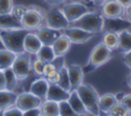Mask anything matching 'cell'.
<instances>
[{"mask_svg":"<svg viewBox=\"0 0 131 116\" xmlns=\"http://www.w3.org/2000/svg\"><path fill=\"white\" fill-rule=\"evenodd\" d=\"M120 102L127 108V110L131 114V93H124Z\"/></svg>","mask_w":131,"mask_h":116,"instance_id":"36","label":"cell"},{"mask_svg":"<svg viewBox=\"0 0 131 116\" xmlns=\"http://www.w3.org/2000/svg\"><path fill=\"white\" fill-rule=\"evenodd\" d=\"M126 82H127V85H128V87H129V88H131V73L128 75Z\"/></svg>","mask_w":131,"mask_h":116,"instance_id":"44","label":"cell"},{"mask_svg":"<svg viewBox=\"0 0 131 116\" xmlns=\"http://www.w3.org/2000/svg\"><path fill=\"white\" fill-rule=\"evenodd\" d=\"M17 94L14 91L0 90V110L4 111L12 106H15Z\"/></svg>","mask_w":131,"mask_h":116,"instance_id":"20","label":"cell"},{"mask_svg":"<svg viewBox=\"0 0 131 116\" xmlns=\"http://www.w3.org/2000/svg\"><path fill=\"white\" fill-rule=\"evenodd\" d=\"M37 59L41 60L43 63L47 64V63H51L56 59V55L53 51V48L51 45H43L40 47V49L38 50V52L36 53Z\"/></svg>","mask_w":131,"mask_h":116,"instance_id":"22","label":"cell"},{"mask_svg":"<svg viewBox=\"0 0 131 116\" xmlns=\"http://www.w3.org/2000/svg\"><path fill=\"white\" fill-rule=\"evenodd\" d=\"M124 8H127V7H129L130 5H131V0H117Z\"/></svg>","mask_w":131,"mask_h":116,"instance_id":"42","label":"cell"},{"mask_svg":"<svg viewBox=\"0 0 131 116\" xmlns=\"http://www.w3.org/2000/svg\"><path fill=\"white\" fill-rule=\"evenodd\" d=\"M42 46V43L36 33H33L32 31H29L24 39V49L25 52L29 54H36L40 47Z\"/></svg>","mask_w":131,"mask_h":116,"instance_id":"16","label":"cell"},{"mask_svg":"<svg viewBox=\"0 0 131 116\" xmlns=\"http://www.w3.org/2000/svg\"><path fill=\"white\" fill-rule=\"evenodd\" d=\"M107 114H111L113 116H129L130 113L127 110V108L121 103V102H117L107 112Z\"/></svg>","mask_w":131,"mask_h":116,"instance_id":"31","label":"cell"},{"mask_svg":"<svg viewBox=\"0 0 131 116\" xmlns=\"http://www.w3.org/2000/svg\"><path fill=\"white\" fill-rule=\"evenodd\" d=\"M28 32L29 31L24 28L0 29V40L5 49L19 54L25 52L24 39Z\"/></svg>","mask_w":131,"mask_h":116,"instance_id":"1","label":"cell"},{"mask_svg":"<svg viewBox=\"0 0 131 116\" xmlns=\"http://www.w3.org/2000/svg\"><path fill=\"white\" fill-rule=\"evenodd\" d=\"M0 116H4V112L2 110H0Z\"/></svg>","mask_w":131,"mask_h":116,"instance_id":"48","label":"cell"},{"mask_svg":"<svg viewBox=\"0 0 131 116\" xmlns=\"http://www.w3.org/2000/svg\"><path fill=\"white\" fill-rule=\"evenodd\" d=\"M26 10H27V7L24 6V5H14L10 13H11L16 20H18V21L20 22V20H21V17L24 16Z\"/></svg>","mask_w":131,"mask_h":116,"instance_id":"34","label":"cell"},{"mask_svg":"<svg viewBox=\"0 0 131 116\" xmlns=\"http://www.w3.org/2000/svg\"><path fill=\"white\" fill-rule=\"evenodd\" d=\"M41 104H42V99L36 96L35 94L29 91V92H21L17 94L15 106L24 112L29 109L40 107Z\"/></svg>","mask_w":131,"mask_h":116,"instance_id":"11","label":"cell"},{"mask_svg":"<svg viewBox=\"0 0 131 116\" xmlns=\"http://www.w3.org/2000/svg\"><path fill=\"white\" fill-rule=\"evenodd\" d=\"M76 90L81 101L83 102L87 112L95 116H100V110H99V105H98L99 95L96 89L89 84L82 83Z\"/></svg>","mask_w":131,"mask_h":116,"instance_id":"2","label":"cell"},{"mask_svg":"<svg viewBox=\"0 0 131 116\" xmlns=\"http://www.w3.org/2000/svg\"><path fill=\"white\" fill-rule=\"evenodd\" d=\"M118 49L123 53H126L131 50V31L130 30H125L119 33Z\"/></svg>","mask_w":131,"mask_h":116,"instance_id":"24","label":"cell"},{"mask_svg":"<svg viewBox=\"0 0 131 116\" xmlns=\"http://www.w3.org/2000/svg\"><path fill=\"white\" fill-rule=\"evenodd\" d=\"M41 116H59L58 114V103L54 101L46 100L40 105Z\"/></svg>","mask_w":131,"mask_h":116,"instance_id":"23","label":"cell"},{"mask_svg":"<svg viewBox=\"0 0 131 116\" xmlns=\"http://www.w3.org/2000/svg\"><path fill=\"white\" fill-rule=\"evenodd\" d=\"M3 73H4V78H5V89L9 91H13L16 87L18 79L16 78L11 67L3 70Z\"/></svg>","mask_w":131,"mask_h":116,"instance_id":"28","label":"cell"},{"mask_svg":"<svg viewBox=\"0 0 131 116\" xmlns=\"http://www.w3.org/2000/svg\"><path fill=\"white\" fill-rule=\"evenodd\" d=\"M103 20L104 17L101 13L95 11H88L77 21L72 23V26L81 28L92 34H96L103 31Z\"/></svg>","mask_w":131,"mask_h":116,"instance_id":"3","label":"cell"},{"mask_svg":"<svg viewBox=\"0 0 131 116\" xmlns=\"http://www.w3.org/2000/svg\"><path fill=\"white\" fill-rule=\"evenodd\" d=\"M57 84L60 87H62L64 90L71 91V83H70V78L68 74V69L66 68V66L59 69V78H58Z\"/></svg>","mask_w":131,"mask_h":116,"instance_id":"29","label":"cell"},{"mask_svg":"<svg viewBox=\"0 0 131 116\" xmlns=\"http://www.w3.org/2000/svg\"><path fill=\"white\" fill-rule=\"evenodd\" d=\"M106 0H91V3L94 5V6H101Z\"/></svg>","mask_w":131,"mask_h":116,"instance_id":"43","label":"cell"},{"mask_svg":"<svg viewBox=\"0 0 131 116\" xmlns=\"http://www.w3.org/2000/svg\"><path fill=\"white\" fill-rule=\"evenodd\" d=\"M71 1H73V2H81L82 0H71Z\"/></svg>","mask_w":131,"mask_h":116,"instance_id":"49","label":"cell"},{"mask_svg":"<svg viewBox=\"0 0 131 116\" xmlns=\"http://www.w3.org/2000/svg\"><path fill=\"white\" fill-rule=\"evenodd\" d=\"M46 3H48L49 5H52V6H57L61 3H63L66 0H44Z\"/></svg>","mask_w":131,"mask_h":116,"instance_id":"40","label":"cell"},{"mask_svg":"<svg viewBox=\"0 0 131 116\" xmlns=\"http://www.w3.org/2000/svg\"><path fill=\"white\" fill-rule=\"evenodd\" d=\"M123 63L125 64V66H127L130 70H131V50L124 53L123 56Z\"/></svg>","mask_w":131,"mask_h":116,"instance_id":"38","label":"cell"},{"mask_svg":"<svg viewBox=\"0 0 131 116\" xmlns=\"http://www.w3.org/2000/svg\"><path fill=\"white\" fill-rule=\"evenodd\" d=\"M101 43H103L112 51L115 50V49H118L119 34L118 33H114V32H104L103 35H102Z\"/></svg>","mask_w":131,"mask_h":116,"instance_id":"27","label":"cell"},{"mask_svg":"<svg viewBox=\"0 0 131 116\" xmlns=\"http://www.w3.org/2000/svg\"><path fill=\"white\" fill-rule=\"evenodd\" d=\"M45 18V12L38 6H29L20 20L21 27L28 31H36L40 27Z\"/></svg>","mask_w":131,"mask_h":116,"instance_id":"5","label":"cell"},{"mask_svg":"<svg viewBox=\"0 0 131 116\" xmlns=\"http://www.w3.org/2000/svg\"><path fill=\"white\" fill-rule=\"evenodd\" d=\"M5 89V78H4V73L3 70H0V90Z\"/></svg>","mask_w":131,"mask_h":116,"instance_id":"39","label":"cell"},{"mask_svg":"<svg viewBox=\"0 0 131 116\" xmlns=\"http://www.w3.org/2000/svg\"><path fill=\"white\" fill-rule=\"evenodd\" d=\"M23 28L18 20H16L11 13L0 14V29H15Z\"/></svg>","mask_w":131,"mask_h":116,"instance_id":"25","label":"cell"},{"mask_svg":"<svg viewBox=\"0 0 131 116\" xmlns=\"http://www.w3.org/2000/svg\"><path fill=\"white\" fill-rule=\"evenodd\" d=\"M82 1L85 3H91V0H82Z\"/></svg>","mask_w":131,"mask_h":116,"instance_id":"46","label":"cell"},{"mask_svg":"<svg viewBox=\"0 0 131 116\" xmlns=\"http://www.w3.org/2000/svg\"><path fill=\"white\" fill-rule=\"evenodd\" d=\"M44 22H45V26L59 31H62L63 29L70 26V23L66 17L62 9L57 7H53L49 9L47 12H45Z\"/></svg>","mask_w":131,"mask_h":116,"instance_id":"6","label":"cell"},{"mask_svg":"<svg viewBox=\"0 0 131 116\" xmlns=\"http://www.w3.org/2000/svg\"><path fill=\"white\" fill-rule=\"evenodd\" d=\"M61 34V31L49 28L47 26L40 27L39 29L36 30V35L38 36L43 45H52Z\"/></svg>","mask_w":131,"mask_h":116,"instance_id":"13","label":"cell"},{"mask_svg":"<svg viewBox=\"0 0 131 116\" xmlns=\"http://www.w3.org/2000/svg\"><path fill=\"white\" fill-rule=\"evenodd\" d=\"M118 102L117 98H116V94H113V93H104L102 94L101 96H99V102H98V105H99V110H100V113H104L106 114L110 109Z\"/></svg>","mask_w":131,"mask_h":116,"instance_id":"21","label":"cell"},{"mask_svg":"<svg viewBox=\"0 0 131 116\" xmlns=\"http://www.w3.org/2000/svg\"><path fill=\"white\" fill-rule=\"evenodd\" d=\"M49 87V82L45 77H40L34 80L30 87V92L35 94L40 99H45L47 94V90Z\"/></svg>","mask_w":131,"mask_h":116,"instance_id":"18","label":"cell"},{"mask_svg":"<svg viewBox=\"0 0 131 116\" xmlns=\"http://www.w3.org/2000/svg\"><path fill=\"white\" fill-rule=\"evenodd\" d=\"M51 46L53 48V51H54L56 57H58V56H63L69 52V50L71 49V46H72V42L66 35L61 34L54 41V43Z\"/></svg>","mask_w":131,"mask_h":116,"instance_id":"17","label":"cell"},{"mask_svg":"<svg viewBox=\"0 0 131 116\" xmlns=\"http://www.w3.org/2000/svg\"><path fill=\"white\" fill-rule=\"evenodd\" d=\"M23 116H41V110L40 107L29 109L23 112Z\"/></svg>","mask_w":131,"mask_h":116,"instance_id":"37","label":"cell"},{"mask_svg":"<svg viewBox=\"0 0 131 116\" xmlns=\"http://www.w3.org/2000/svg\"><path fill=\"white\" fill-rule=\"evenodd\" d=\"M111 59H112V50L100 42L92 48L88 57V62L83 70H85V72L93 71L106 64Z\"/></svg>","mask_w":131,"mask_h":116,"instance_id":"4","label":"cell"},{"mask_svg":"<svg viewBox=\"0 0 131 116\" xmlns=\"http://www.w3.org/2000/svg\"><path fill=\"white\" fill-rule=\"evenodd\" d=\"M3 48H4V46H3V44H2V42L0 40V49H3Z\"/></svg>","mask_w":131,"mask_h":116,"instance_id":"47","label":"cell"},{"mask_svg":"<svg viewBox=\"0 0 131 116\" xmlns=\"http://www.w3.org/2000/svg\"><path fill=\"white\" fill-rule=\"evenodd\" d=\"M68 74L70 78V83H71V90L77 89L84 80V70L81 66L72 64L68 68Z\"/></svg>","mask_w":131,"mask_h":116,"instance_id":"14","label":"cell"},{"mask_svg":"<svg viewBox=\"0 0 131 116\" xmlns=\"http://www.w3.org/2000/svg\"><path fill=\"white\" fill-rule=\"evenodd\" d=\"M58 114L59 116H80L73 110L68 101L58 102Z\"/></svg>","mask_w":131,"mask_h":116,"instance_id":"30","label":"cell"},{"mask_svg":"<svg viewBox=\"0 0 131 116\" xmlns=\"http://www.w3.org/2000/svg\"><path fill=\"white\" fill-rule=\"evenodd\" d=\"M129 116H131V114H130V115H129Z\"/></svg>","mask_w":131,"mask_h":116,"instance_id":"51","label":"cell"},{"mask_svg":"<svg viewBox=\"0 0 131 116\" xmlns=\"http://www.w3.org/2000/svg\"><path fill=\"white\" fill-rule=\"evenodd\" d=\"M124 16H125V17L130 22V24H131V5H130L129 7H127V8H125Z\"/></svg>","mask_w":131,"mask_h":116,"instance_id":"41","label":"cell"},{"mask_svg":"<svg viewBox=\"0 0 131 116\" xmlns=\"http://www.w3.org/2000/svg\"><path fill=\"white\" fill-rule=\"evenodd\" d=\"M4 112V116H23V111L19 110L16 106L15 107H10L6 110L3 111Z\"/></svg>","mask_w":131,"mask_h":116,"instance_id":"35","label":"cell"},{"mask_svg":"<svg viewBox=\"0 0 131 116\" xmlns=\"http://www.w3.org/2000/svg\"><path fill=\"white\" fill-rule=\"evenodd\" d=\"M67 101H68V103L70 104V106L73 108V110H74L78 115L82 116V115L88 113L76 89L70 91V96H69V99H68Z\"/></svg>","mask_w":131,"mask_h":116,"instance_id":"19","label":"cell"},{"mask_svg":"<svg viewBox=\"0 0 131 116\" xmlns=\"http://www.w3.org/2000/svg\"><path fill=\"white\" fill-rule=\"evenodd\" d=\"M131 24L130 22L125 17H104L103 20V31L104 32H114V33H120L125 30H130Z\"/></svg>","mask_w":131,"mask_h":116,"instance_id":"10","label":"cell"},{"mask_svg":"<svg viewBox=\"0 0 131 116\" xmlns=\"http://www.w3.org/2000/svg\"><path fill=\"white\" fill-rule=\"evenodd\" d=\"M11 69L18 80L26 79L30 75V72L32 70V61L30 55L26 52L16 54L11 66Z\"/></svg>","mask_w":131,"mask_h":116,"instance_id":"7","label":"cell"},{"mask_svg":"<svg viewBox=\"0 0 131 116\" xmlns=\"http://www.w3.org/2000/svg\"><path fill=\"white\" fill-rule=\"evenodd\" d=\"M100 13L103 17H121L124 16L125 8L117 0H106L101 6Z\"/></svg>","mask_w":131,"mask_h":116,"instance_id":"12","label":"cell"},{"mask_svg":"<svg viewBox=\"0 0 131 116\" xmlns=\"http://www.w3.org/2000/svg\"><path fill=\"white\" fill-rule=\"evenodd\" d=\"M104 116H113V115H111V114H107V113H106V114H105Z\"/></svg>","mask_w":131,"mask_h":116,"instance_id":"50","label":"cell"},{"mask_svg":"<svg viewBox=\"0 0 131 116\" xmlns=\"http://www.w3.org/2000/svg\"><path fill=\"white\" fill-rule=\"evenodd\" d=\"M13 6V0H0V14L10 13Z\"/></svg>","mask_w":131,"mask_h":116,"instance_id":"32","label":"cell"},{"mask_svg":"<svg viewBox=\"0 0 131 116\" xmlns=\"http://www.w3.org/2000/svg\"><path fill=\"white\" fill-rule=\"evenodd\" d=\"M44 66H45V63H43L41 60L39 59H36L33 64H32V70L33 72L38 75V76H43V71H44Z\"/></svg>","mask_w":131,"mask_h":116,"instance_id":"33","label":"cell"},{"mask_svg":"<svg viewBox=\"0 0 131 116\" xmlns=\"http://www.w3.org/2000/svg\"><path fill=\"white\" fill-rule=\"evenodd\" d=\"M61 9L70 24L74 23L79 17H81L83 14L90 11L89 7L86 4L82 3V1L81 2H73L72 1L70 3L64 4Z\"/></svg>","mask_w":131,"mask_h":116,"instance_id":"8","label":"cell"},{"mask_svg":"<svg viewBox=\"0 0 131 116\" xmlns=\"http://www.w3.org/2000/svg\"><path fill=\"white\" fill-rule=\"evenodd\" d=\"M61 33L63 35H66L70 41L72 43H75V44H83V43H86L88 42L90 39H92V37L94 36V34L90 33V32H87L81 28H78V27H68L66 29H63L61 31Z\"/></svg>","mask_w":131,"mask_h":116,"instance_id":"9","label":"cell"},{"mask_svg":"<svg viewBox=\"0 0 131 116\" xmlns=\"http://www.w3.org/2000/svg\"><path fill=\"white\" fill-rule=\"evenodd\" d=\"M69 96H70V91L64 90L57 83H49V87L45 99L58 103L61 101H67Z\"/></svg>","mask_w":131,"mask_h":116,"instance_id":"15","label":"cell"},{"mask_svg":"<svg viewBox=\"0 0 131 116\" xmlns=\"http://www.w3.org/2000/svg\"><path fill=\"white\" fill-rule=\"evenodd\" d=\"M16 54L8 49H0V70H5L10 68L13 64Z\"/></svg>","mask_w":131,"mask_h":116,"instance_id":"26","label":"cell"},{"mask_svg":"<svg viewBox=\"0 0 131 116\" xmlns=\"http://www.w3.org/2000/svg\"><path fill=\"white\" fill-rule=\"evenodd\" d=\"M82 116H95V115H93V114H91V113H86V114H84V115H82Z\"/></svg>","mask_w":131,"mask_h":116,"instance_id":"45","label":"cell"}]
</instances>
